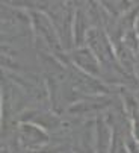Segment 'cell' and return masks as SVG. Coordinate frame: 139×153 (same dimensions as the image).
<instances>
[{
	"label": "cell",
	"instance_id": "cell-1",
	"mask_svg": "<svg viewBox=\"0 0 139 153\" xmlns=\"http://www.w3.org/2000/svg\"><path fill=\"white\" fill-rule=\"evenodd\" d=\"M17 144L23 152L27 153H41L50 144V137L45 130L35 124L24 121L18 126L17 132Z\"/></svg>",
	"mask_w": 139,
	"mask_h": 153
},
{
	"label": "cell",
	"instance_id": "cell-2",
	"mask_svg": "<svg viewBox=\"0 0 139 153\" xmlns=\"http://www.w3.org/2000/svg\"><path fill=\"white\" fill-rule=\"evenodd\" d=\"M76 64L82 70H85L86 73L89 74H95V76H100V64H98V59L97 56L92 53L91 50L88 49H79L74 52L73 55Z\"/></svg>",
	"mask_w": 139,
	"mask_h": 153
}]
</instances>
